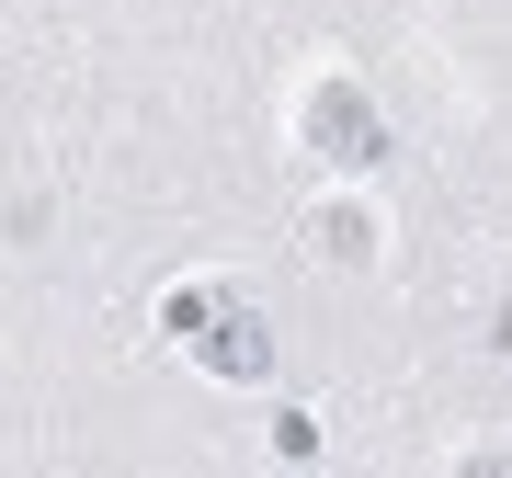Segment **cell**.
<instances>
[{
	"label": "cell",
	"mask_w": 512,
	"mask_h": 478,
	"mask_svg": "<svg viewBox=\"0 0 512 478\" xmlns=\"http://www.w3.org/2000/svg\"><path fill=\"white\" fill-rule=\"evenodd\" d=\"M160 331H171V342H194L205 365L239 376V387H251V376H274V342H262V319L239 308V296H217V285H183V296L160 308Z\"/></svg>",
	"instance_id": "cell-1"
},
{
	"label": "cell",
	"mask_w": 512,
	"mask_h": 478,
	"mask_svg": "<svg viewBox=\"0 0 512 478\" xmlns=\"http://www.w3.org/2000/svg\"><path fill=\"white\" fill-rule=\"evenodd\" d=\"M319 239L330 262H376V205H319Z\"/></svg>",
	"instance_id": "cell-3"
},
{
	"label": "cell",
	"mask_w": 512,
	"mask_h": 478,
	"mask_svg": "<svg viewBox=\"0 0 512 478\" xmlns=\"http://www.w3.org/2000/svg\"><path fill=\"white\" fill-rule=\"evenodd\" d=\"M296 137H308V160H330V171H365L387 148V126H376V103H365L353 69H319L308 92H296Z\"/></svg>",
	"instance_id": "cell-2"
}]
</instances>
